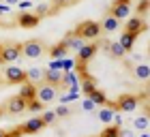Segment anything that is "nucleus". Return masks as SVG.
<instances>
[{
	"instance_id": "72a5a7b5",
	"label": "nucleus",
	"mask_w": 150,
	"mask_h": 137,
	"mask_svg": "<svg viewBox=\"0 0 150 137\" xmlns=\"http://www.w3.org/2000/svg\"><path fill=\"white\" fill-rule=\"evenodd\" d=\"M120 137H135V135H133V131H129V129H122V131H120Z\"/></svg>"
},
{
	"instance_id": "a878e982",
	"label": "nucleus",
	"mask_w": 150,
	"mask_h": 137,
	"mask_svg": "<svg viewBox=\"0 0 150 137\" xmlns=\"http://www.w3.org/2000/svg\"><path fill=\"white\" fill-rule=\"evenodd\" d=\"M97 107H99V105H97L90 97H86L84 101H81V109H84V112H97Z\"/></svg>"
},
{
	"instance_id": "423d86ee",
	"label": "nucleus",
	"mask_w": 150,
	"mask_h": 137,
	"mask_svg": "<svg viewBox=\"0 0 150 137\" xmlns=\"http://www.w3.org/2000/svg\"><path fill=\"white\" fill-rule=\"evenodd\" d=\"M62 66V62H56L50 68H45V81L47 84H54V86H58V84H62V75H64V68H60Z\"/></svg>"
},
{
	"instance_id": "5701e85b",
	"label": "nucleus",
	"mask_w": 150,
	"mask_h": 137,
	"mask_svg": "<svg viewBox=\"0 0 150 137\" xmlns=\"http://www.w3.org/2000/svg\"><path fill=\"white\" fill-rule=\"evenodd\" d=\"M69 49V47H67V43L64 41H60L58 45H54L52 49H50V54H52V58H64V52Z\"/></svg>"
},
{
	"instance_id": "a211bd4d",
	"label": "nucleus",
	"mask_w": 150,
	"mask_h": 137,
	"mask_svg": "<svg viewBox=\"0 0 150 137\" xmlns=\"http://www.w3.org/2000/svg\"><path fill=\"white\" fill-rule=\"evenodd\" d=\"M62 84H64L67 88H73V90H77V88H79V79H77V75H75L73 71H64V75H62Z\"/></svg>"
},
{
	"instance_id": "6e6552de",
	"label": "nucleus",
	"mask_w": 150,
	"mask_h": 137,
	"mask_svg": "<svg viewBox=\"0 0 150 137\" xmlns=\"http://www.w3.org/2000/svg\"><path fill=\"white\" fill-rule=\"evenodd\" d=\"M19 56H24L22 54V45H6V47H2V52H0L2 62H9V64H13L15 60H19Z\"/></svg>"
},
{
	"instance_id": "9d476101",
	"label": "nucleus",
	"mask_w": 150,
	"mask_h": 137,
	"mask_svg": "<svg viewBox=\"0 0 150 137\" xmlns=\"http://www.w3.org/2000/svg\"><path fill=\"white\" fill-rule=\"evenodd\" d=\"M129 11H131V0H116L112 4V9H110V15L120 19V17H127Z\"/></svg>"
},
{
	"instance_id": "4be33fe9",
	"label": "nucleus",
	"mask_w": 150,
	"mask_h": 137,
	"mask_svg": "<svg viewBox=\"0 0 150 137\" xmlns=\"http://www.w3.org/2000/svg\"><path fill=\"white\" fill-rule=\"evenodd\" d=\"M101 28H103L105 32H114V30H118V17H114V15L105 17V19H103V24H101Z\"/></svg>"
},
{
	"instance_id": "20e7f679",
	"label": "nucleus",
	"mask_w": 150,
	"mask_h": 137,
	"mask_svg": "<svg viewBox=\"0 0 150 137\" xmlns=\"http://www.w3.org/2000/svg\"><path fill=\"white\" fill-rule=\"evenodd\" d=\"M4 81H6V84H26L28 77H26L24 68H19L15 64H9L4 68Z\"/></svg>"
},
{
	"instance_id": "1a4fd4ad",
	"label": "nucleus",
	"mask_w": 150,
	"mask_h": 137,
	"mask_svg": "<svg viewBox=\"0 0 150 137\" xmlns=\"http://www.w3.org/2000/svg\"><path fill=\"white\" fill-rule=\"evenodd\" d=\"M99 49V45L97 43H84L77 49V62H79V66H84L88 60H90L92 56H94V52Z\"/></svg>"
},
{
	"instance_id": "2f4dec72",
	"label": "nucleus",
	"mask_w": 150,
	"mask_h": 137,
	"mask_svg": "<svg viewBox=\"0 0 150 137\" xmlns=\"http://www.w3.org/2000/svg\"><path fill=\"white\" fill-rule=\"evenodd\" d=\"M71 112H69V107H67V105H62V107H58L56 109V116H69Z\"/></svg>"
},
{
	"instance_id": "c9c22d12",
	"label": "nucleus",
	"mask_w": 150,
	"mask_h": 137,
	"mask_svg": "<svg viewBox=\"0 0 150 137\" xmlns=\"http://www.w3.org/2000/svg\"><path fill=\"white\" fill-rule=\"evenodd\" d=\"M6 4H19V0H4Z\"/></svg>"
},
{
	"instance_id": "4468645a",
	"label": "nucleus",
	"mask_w": 150,
	"mask_h": 137,
	"mask_svg": "<svg viewBox=\"0 0 150 137\" xmlns=\"http://www.w3.org/2000/svg\"><path fill=\"white\" fill-rule=\"evenodd\" d=\"M39 22H41V15H32V13L19 15V26L22 28H35V26H39Z\"/></svg>"
},
{
	"instance_id": "f03ea898",
	"label": "nucleus",
	"mask_w": 150,
	"mask_h": 137,
	"mask_svg": "<svg viewBox=\"0 0 150 137\" xmlns=\"http://www.w3.org/2000/svg\"><path fill=\"white\" fill-rule=\"evenodd\" d=\"M137 105H139V97L137 94H122V97L116 101V105H114V109L116 112H135L137 109Z\"/></svg>"
},
{
	"instance_id": "ea45409f",
	"label": "nucleus",
	"mask_w": 150,
	"mask_h": 137,
	"mask_svg": "<svg viewBox=\"0 0 150 137\" xmlns=\"http://www.w3.org/2000/svg\"><path fill=\"white\" fill-rule=\"evenodd\" d=\"M0 52H2V47H0Z\"/></svg>"
},
{
	"instance_id": "0eeeda50",
	"label": "nucleus",
	"mask_w": 150,
	"mask_h": 137,
	"mask_svg": "<svg viewBox=\"0 0 150 137\" xmlns=\"http://www.w3.org/2000/svg\"><path fill=\"white\" fill-rule=\"evenodd\" d=\"M28 109V99H24L22 94H17V97H13V99H9V103H6V107H4V112L6 114H22V112H26Z\"/></svg>"
},
{
	"instance_id": "f3484780",
	"label": "nucleus",
	"mask_w": 150,
	"mask_h": 137,
	"mask_svg": "<svg viewBox=\"0 0 150 137\" xmlns=\"http://www.w3.org/2000/svg\"><path fill=\"white\" fill-rule=\"evenodd\" d=\"M133 75L139 81H150V64H137L133 68Z\"/></svg>"
},
{
	"instance_id": "c85d7f7f",
	"label": "nucleus",
	"mask_w": 150,
	"mask_h": 137,
	"mask_svg": "<svg viewBox=\"0 0 150 137\" xmlns=\"http://www.w3.org/2000/svg\"><path fill=\"white\" fill-rule=\"evenodd\" d=\"M41 118L45 120V124H52V122L56 120V112H45L43 116H41Z\"/></svg>"
},
{
	"instance_id": "a19ab883",
	"label": "nucleus",
	"mask_w": 150,
	"mask_h": 137,
	"mask_svg": "<svg viewBox=\"0 0 150 137\" xmlns=\"http://www.w3.org/2000/svg\"><path fill=\"white\" fill-rule=\"evenodd\" d=\"M0 114H2V109H0Z\"/></svg>"
},
{
	"instance_id": "4c0bfd02",
	"label": "nucleus",
	"mask_w": 150,
	"mask_h": 137,
	"mask_svg": "<svg viewBox=\"0 0 150 137\" xmlns=\"http://www.w3.org/2000/svg\"><path fill=\"white\" fill-rule=\"evenodd\" d=\"M0 137H6V131H0Z\"/></svg>"
},
{
	"instance_id": "c756f323",
	"label": "nucleus",
	"mask_w": 150,
	"mask_h": 137,
	"mask_svg": "<svg viewBox=\"0 0 150 137\" xmlns=\"http://www.w3.org/2000/svg\"><path fill=\"white\" fill-rule=\"evenodd\" d=\"M54 2H56V4L52 6V11H58V9H62V6H67V4H71L73 0H54Z\"/></svg>"
},
{
	"instance_id": "7c9ffc66",
	"label": "nucleus",
	"mask_w": 150,
	"mask_h": 137,
	"mask_svg": "<svg viewBox=\"0 0 150 137\" xmlns=\"http://www.w3.org/2000/svg\"><path fill=\"white\" fill-rule=\"evenodd\" d=\"M148 6H150V2H148V0H142V2H139V6H137V15H142V13H144V11L148 9Z\"/></svg>"
},
{
	"instance_id": "f704fd0d",
	"label": "nucleus",
	"mask_w": 150,
	"mask_h": 137,
	"mask_svg": "<svg viewBox=\"0 0 150 137\" xmlns=\"http://www.w3.org/2000/svg\"><path fill=\"white\" fill-rule=\"evenodd\" d=\"M9 6H11V4H6V2L0 4V13H6V11H9Z\"/></svg>"
},
{
	"instance_id": "6ab92c4d",
	"label": "nucleus",
	"mask_w": 150,
	"mask_h": 137,
	"mask_svg": "<svg viewBox=\"0 0 150 137\" xmlns=\"http://www.w3.org/2000/svg\"><path fill=\"white\" fill-rule=\"evenodd\" d=\"M135 39H137V34H133V32H127V30H125V34H122L118 41L122 43V47H125L127 52H131V49H133V45H135Z\"/></svg>"
},
{
	"instance_id": "7ed1b4c3",
	"label": "nucleus",
	"mask_w": 150,
	"mask_h": 137,
	"mask_svg": "<svg viewBox=\"0 0 150 137\" xmlns=\"http://www.w3.org/2000/svg\"><path fill=\"white\" fill-rule=\"evenodd\" d=\"M43 52H45V47L37 39H30V41H26V43L22 45V54H24L26 58H30V60L41 58V56H43Z\"/></svg>"
},
{
	"instance_id": "aec40b11",
	"label": "nucleus",
	"mask_w": 150,
	"mask_h": 137,
	"mask_svg": "<svg viewBox=\"0 0 150 137\" xmlns=\"http://www.w3.org/2000/svg\"><path fill=\"white\" fill-rule=\"evenodd\" d=\"M133 129L135 131H148L150 129V116H137V118H133Z\"/></svg>"
},
{
	"instance_id": "412c9836",
	"label": "nucleus",
	"mask_w": 150,
	"mask_h": 137,
	"mask_svg": "<svg viewBox=\"0 0 150 137\" xmlns=\"http://www.w3.org/2000/svg\"><path fill=\"white\" fill-rule=\"evenodd\" d=\"M26 77H28L30 84H37V81L45 79V71L43 68H28V71H26Z\"/></svg>"
},
{
	"instance_id": "bb28decb",
	"label": "nucleus",
	"mask_w": 150,
	"mask_h": 137,
	"mask_svg": "<svg viewBox=\"0 0 150 137\" xmlns=\"http://www.w3.org/2000/svg\"><path fill=\"white\" fill-rule=\"evenodd\" d=\"M94 90H97V88H94V81H92V79H86L84 84H81V92H84L86 97H90Z\"/></svg>"
},
{
	"instance_id": "9b49d317",
	"label": "nucleus",
	"mask_w": 150,
	"mask_h": 137,
	"mask_svg": "<svg viewBox=\"0 0 150 137\" xmlns=\"http://www.w3.org/2000/svg\"><path fill=\"white\" fill-rule=\"evenodd\" d=\"M43 126H45V120L41 118V116H35V118L26 120L24 124H22V131H24V133H39Z\"/></svg>"
},
{
	"instance_id": "e433bc0d",
	"label": "nucleus",
	"mask_w": 150,
	"mask_h": 137,
	"mask_svg": "<svg viewBox=\"0 0 150 137\" xmlns=\"http://www.w3.org/2000/svg\"><path fill=\"white\" fill-rule=\"evenodd\" d=\"M139 137H150V131H142V135Z\"/></svg>"
},
{
	"instance_id": "f8f14e48",
	"label": "nucleus",
	"mask_w": 150,
	"mask_h": 137,
	"mask_svg": "<svg viewBox=\"0 0 150 137\" xmlns=\"http://www.w3.org/2000/svg\"><path fill=\"white\" fill-rule=\"evenodd\" d=\"M125 30H127V32H133V34L144 32V30H146V22H144V17H142V15H137V17H131V19L127 22Z\"/></svg>"
},
{
	"instance_id": "393cba45",
	"label": "nucleus",
	"mask_w": 150,
	"mask_h": 137,
	"mask_svg": "<svg viewBox=\"0 0 150 137\" xmlns=\"http://www.w3.org/2000/svg\"><path fill=\"white\" fill-rule=\"evenodd\" d=\"M90 99H92L94 103H97V105H101V107H103V105H107V97H105L103 92H99V90H94V92L90 94Z\"/></svg>"
},
{
	"instance_id": "dca6fc26",
	"label": "nucleus",
	"mask_w": 150,
	"mask_h": 137,
	"mask_svg": "<svg viewBox=\"0 0 150 137\" xmlns=\"http://www.w3.org/2000/svg\"><path fill=\"white\" fill-rule=\"evenodd\" d=\"M105 49L110 52L114 58H122V56L127 54V49L122 47V43H120V41H114V43H110V41H107V43H105Z\"/></svg>"
},
{
	"instance_id": "f257e3e1",
	"label": "nucleus",
	"mask_w": 150,
	"mask_h": 137,
	"mask_svg": "<svg viewBox=\"0 0 150 137\" xmlns=\"http://www.w3.org/2000/svg\"><path fill=\"white\" fill-rule=\"evenodd\" d=\"M101 30L103 28H101V24H97V22H81L77 28H75V32H77L84 41H94L101 34Z\"/></svg>"
},
{
	"instance_id": "cd10ccee",
	"label": "nucleus",
	"mask_w": 150,
	"mask_h": 137,
	"mask_svg": "<svg viewBox=\"0 0 150 137\" xmlns=\"http://www.w3.org/2000/svg\"><path fill=\"white\" fill-rule=\"evenodd\" d=\"M101 137H120V126H107L101 133Z\"/></svg>"
},
{
	"instance_id": "39448f33",
	"label": "nucleus",
	"mask_w": 150,
	"mask_h": 137,
	"mask_svg": "<svg viewBox=\"0 0 150 137\" xmlns=\"http://www.w3.org/2000/svg\"><path fill=\"white\" fill-rule=\"evenodd\" d=\"M56 97H58V92H56V86H54V84H47V81H45V84H41L37 88V99L41 103H45V105H47V103H54Z\"/></svg>"
},
{
	"instance_id": "ddd939ff",
	"label": "nucleus",
	"mask_w": 150,
	"mask_h": 137,
	"mask_svg": "<svg viewBox=\"0 0 150 137\" xmlns=\"http://www.w3.org/2000/svg\"><path fill=\"white\" fill-rule=\"evenodd\" d=\"M62 41L67 43V47H69V49H79V47L86 43V41L81 39V37H79V34L75 32V30H73V32H69V34H67V37H64Z\"/></svg>"
},
{
	"instance_id": "2eb2a0df",
	"label": "nucleus",
	"mask_w": 150,
	"mask_h": 137,
	"mask_svg": "<svg viewBox=\"0 0 150 137\" xmlns=\"http://www.w3.org/2000/svg\"><path fill=\"white\" fill-rule=\"evenodd\" d=\"M97 116H99V120L103 122V124H110V122L116 118V109H114V107H107V105H103V107H101L99 112H97Z\"/></svg>"
},
{
	"instance_id": "58836bf2",
	"label": "nucleus",
	"mask_w": 150,
	"mask_h": 137,
	"mask_svg": "<svg viewBox=\"0 0 150 137\" xmlns=\"http://www.w3.org/2000/svg\"><path fill=\"white\" fill-rule=\"evenodd\" d=\"M146 109H148V116H150V103H148V105H146Z\"/></svg>"
},
{
	"instance_id": "473e14b6",
	"label": "nucleus",
	"mask_w": 150,
	"mask_h": 137,
	"mask_svg": "<svg viewBox=\"0 0 150 137\" xmlns=\"http://www.w3.org/2000/svg\"><path fill=\"white\" fill-rule=\"evenodd\" d=\"M32 6V0H19V9H30Z\"/></svg>"
},
{
	"instance_id": "b1692460",
	"label": "nucleus",
	"mask_w": 150,
	"mask_h": 137,
	"mask_svg": "<svg viewBox=\"0 0 150 137\" xmlns=\"http://www.w3.org/2000/svg\"><path fill=\"white\" fill-rule=\"evenodd\" d=\"M43 107H45V103H41L37 97L28 101V112H35L37 114V112H43Z\"/></svg>"
}]
</instances>
